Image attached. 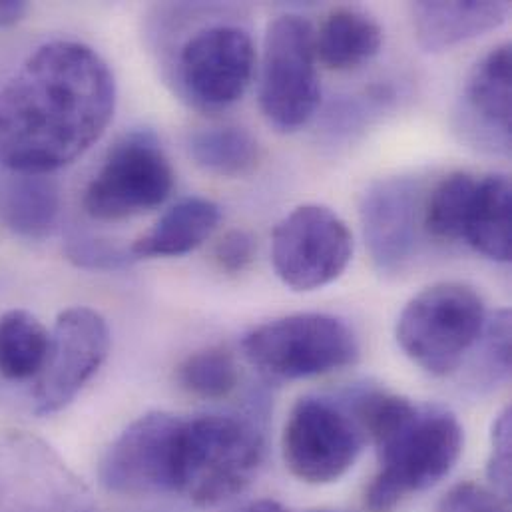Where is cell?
Returning <instances> with one entry per match:
<instances>
[{
  "label": "cell",
  "mask_w": 512,
  "mask_h": 512,
  "mask_svg": "<svg viewBox=\"0 0 512 512\" xmlns=\"http://www.w3.org/2000/svg\"><path fill=\"white\" fill-rule=\"evenodd\" d=\"M116 82L90 46L48 42L0 90V166L50 174L72 164L108 128Z\"/></svg>",
  "instance_id": "6da1fadb"
},
{
  "label": "cell",
  "mask_w": 512,
  "mask_h": 512,
  "mask_svg": "<svg viewBox=\"0 0 512 512\" xmlns=\"http://www.w3.org/2000/svg\"><path fill=\"white\" fill-rule=\"evenodd\" d=\"M261 459L263 437L250 421L232 415L184 419L176 493L198 507H216L252 483Z\"/></svg>",
  "instance_id": "7a4b0ae2"
},
{
  "label": "cell",
  "mask_w": 512,
  "mask_h": 512,
  "mask_svg": "<svg viewBox=\"0 0 512 512\" xmlns=\"http://www.w3.org/2000/svg\"><path fill=\"white\" fill-rule=\"evenodd\" d=\"M375 447L381 469L367 491V509L391 512L405 497L435 487L453 471L463 453V427L445 409L417 407Z\"/></svg>",
  "instance_id": "3957f363"
},
{
  "label": "cell",
  "mask_w": 512,
  "mask_h": 512,
  "mask_svg": "<svg viewBox=\"0 0 512 512\" xmlns=\"http://www.w3.org/2000/svg\"><path fill=\"white\" fill-rule=\"evenodd\" d=\"M487 323L483 297L465 283H435L401 311L397 341L405 355L435 377L455 373Z\"/></svg>",
  "instance_id": "277c9868"
},
{
  "label": "cell",
  "mask_w": 512,
  "mask_h": 512,
  "mask_svg": "<svg viewBox=\"0 0 512 512\" xmlns=\"http://www.w3.org/2000/svg\"><path fill=\"white\" fill-rule=\"evenodd\" d=\"M248 361L271 379H307L349 367L359 357L351 327L327 313L273 319L244 339Z\"/></svg>",
  "instance_id": "5b68a950"
},
{
  "label": "cell",
  "mask_w": 512,
  "mask_h": 512,
  "mask_svg": "<svg viewBox=\"0 0 512 512\" xmlns=\"http://www.w3.org/2000/svg\"><path fill=\"white\" fill-rule=\"evenodd\" d=\"M174 190V168L150 130L118 140L84 192V210L100 222H118L162 206Z\"/></svg>",
  "instance_id": "8992f818"
},
{
  "label": "cell",
  "mask_w": 512,
  "mask_h": 512,
  "mask_svg": "<svg viewBox=\"0 0 512 512\" xmlns=\"http://www.w3.org/2000/svg\"><path fill=\"white\" fill-rule=\"evenodd\" d=\"M321 98L313 26L295 14L275 18L265 34L259 104L279 132L305 126Z\"/></svg>",
  "instance_id": "52a82bcc"
},
{
  "label": "cell",
  "mask_w": 512,
  "mask_h": 512,
  "mask_svg": "<svg viewBox=\"0 0 512 512\" xmlns=\"http://www.w3.org/2000/svg\"><path fill=\"white\" fill-rule=\"evenodd\" d=\"M363 437L351 411L327 399L305 397L285 423L283 461L299 481L329 485L353 467Z\"/></svg>",
  "instance_id": "ba28073f"
},
{
  "label": "cell",
  "mask_w": 512,
  "mask_h": 512,
  "mask_svg": "<svg viewBox=\"0 0 512 512\" xmlns=\"http://www.w3.org/2000/svg\"><path fill=\"white\" fill-rule=\"evenodd\" d=\"M353 240L345 222L325 206L295 208L273 230L271 261L277 277L295 291L335 281L351 261Z\"/></svg>",
  "instance_id": "9c48e42d"
},
{
  "label": "cell",
  "mask_w": 512,
  "mask_h": 512,
  "mask_svg": "<svg viewBox=\"0 0 512 512\" xmlns=\"http://www.w3.org/2000/svg\"><path fill=\"white\" fill-rule=\"evenodd\" d=\"M182 425V417L164 411L138 417L106 449L98 469L102 487L122 497L176 493Z\"/></svg>",
  "instance_id": "30bf717a"
},
{
  "label": "cell",
  "mask_w": 512,
  "mask_h": 512,
  "mask_svg": "<svg viewBox=\"0 0 512 512\" xmlns=\"http://www.w3.org/2000/svg\"><path fill=\"white\" fill-rule=\"evenodd\" d=\"M112 345L106 319L90 307H70L56 317L50 347L34 379L32 409L48 417L66 409L100 371Z\"/></svg>",
  "instance_id": "8fae6325"
},
{
  "label": "cell",
  "mask_w": 512,
  "mask_h": 512,
  "mask_svg": "<svg viewBox=\"0 0 512 512\" xmlns=\"http://www.w3.org/2000/svg\"><path fill=\"white\" fill-rule=\"evenodd\" d=\"M256 46L234 24H214L186 40L178 56L182 92L196 108L224 110L236 104L252 84Z\"/></svg>",
  "instance_id": "7c38bea8"
},
{
  "label": "cell",
  "mask_w": 512,
  "mask_h": 512,
  "mask_svg": "<svg viewBox=\"0 0 512 512\" xmlns=\"http://www.w3.org/2000/svg\"><path fill=\"white\" fill-rule=\"evenodd\" d=\"M421 210L419 184L387 178L371 184L361 198V226L369 256L381 273H399L415 254Z\"/></svg>",
  "instance_id": "4fadbf2b"
},
{
  "label": "cell",
  "mask_w": 512,
  "mask_h": 512,
  "mask_svg": "<svg viewBox=\"0 0 512 512\" xmlns=\"http://www.w3.org/2000/svg\"><path fill=\"white\" fill-rule=\"evenodd\" d=\"M467 126L495 148L511 146V44L493 48L471 72L465 86Z\"/></svg>",
  "instance_id": "5bb4252c"
},
{
  "label": "cell",
  "mask_w": 512,
  "mask_h": 512,
  "mask_svg": "<svg viewBox=\"0 0 512 512\" xmlns=\"http://www.w3.org/2000/svg\"><path fill=\"white\" fill-rule=\"evenodd\" d=\"M509 2H415V36L423 50L441 52L505 24Z\"/></svg>",
  "instance_id": "9a60e30c"
},
{
  "label": "cell",
  "mask_w": 512,
  "mask_h": 512,
  "mask_svg": "<svg viewBox=\"0 0 512 512\" xmlns=\"http://www.w3.org/2000/svg\"><path fill=\"white\" fill-rule=\"evenodd\" d=\"M222 220L220 206L204 198H188L170 208L156 226L132 244L134 259L184 256L200 248Z\"/></svg>",
  "instance_id": "2e32d148"
},
{
  "label": "cell",
  "mask_w": 512,
  "mask_h": 512,
  "mask_svg": "<svg viewBox=\"0 0 512 512\" xmlns=\"http://www.w3.org/2000/svg\"><path fill=\"white\" fill-rule=\"evenodd\" d=\"M463 240L481 256L511 261L512 190L507 176L493 174L477 180Z\"/></svg>",
  "instance_id": "e0dca14e"
},
{
  "label": "cell",
  "mask_w": 512,
  "mask_h": 512,
  "mask_svg": "<svg viewBox=\"0 0 512 512\" xmlns=\"http://www.w3.org/2000/svg\"><path fill=\"white\" fill-rule=\"evenodd\" d=\"M383 44L375 18L357 8H335L315 32V54L331 70H351L371 60Z\"/></svg>",
  "instance_id": "ac0fdd59"
},
{
  "label": "cell",
  "mask_w": 512,
  "mask_h": 512,
  "mask_svg": "<svg viewBox=\"0 0 512 512\" xmlns=\"http://www.w3.org/2000/svg\"><path fill=\"white\" fill-rule=\"evenodd\" d=\"M60 216L58 186L46 174H18L10 184L4 218L8 228L24 240H44Z\"/></svg>",
  "instance_id": "d6986e66"
},
{
  "label": "cell",
  "mask_w": 512,
  "mask_h": 512,
  "mask_svg": "<svg viewBox=\"0 0 512 512\" xmlns=\"http://www.w3.org/2000/svg\"><path fill=\"white\" fill-rule=\"evenodd\" d=\"M50 331L24 309L0 315V377L6 381L36 379L46 363Z\"/></svg>",
  "instance_id": "ffe728a7"
},
{
  "label": "cell",
  "mask_w": 512,
  "mask_h": 512,
  "mask_svg": "<svg viewBox=\"0 0 512 512\" xmlns=\"http://www.w3.org/2000/svg\"><path fill=\"white\" fill-rule=\"evenodd\" d=\"M188 150L200 168L226 178L250 174L259 160V146L254 136L236 126L194 132Z\"/></svg>",
  "instance_id": "44dd1931"
},
{
  "label": "cell",
  "mask_w": 512,
  "mask_h": 512,
  "mask_svg": "<svg viewBox=\"0 0 512 512\" xmlns=\"http://www.w3.org/2000/svg\"><path fill=\"white\" fill-rule=\"evenodd\" d=\"M475 190L477 178L463 172L441 180L423 210L425 230L437 240H463Z\"/></svg>",
  "instance_id": "7402d4cb"
},
{
  "label": "cell",
  "mask_w": 512,
  "mask_h": 512,
  "mask_svg": "<svg viewBox=\"0 0 512 512\" xmlns=\"http://www.w3.org/2000/svg\"><path fill=\"white\" fill-rule=\"evenodd\" d=\"M182 389L200 399H224L240 383V369L234 355L222 347L202 349L178 367Z\"/></svg>",
  "instance_id": "603a6c76"
},
{
  "label": "cell",
  "mask_w": 512,
  "mask_h": 512,
  "mask_svg": "<svg viewBox=\"0 0 512 512\" xmlns=\"http://www.w3.org/2000/svg\"><path fill=\"white\" fill-rule=\"evenodd\" d=\"M481 365L477 369L483 385H497L511 373V311L499 309L483 329Z\"/></svg>",
  "instance_id": "cb8c5ba5"
},
{
  "label": "cell",
  "mask_w": 512,
  "mask_h": 512,
  "mask_svg": "<svg viewBox=\"0 0 512 512\" xmlns=\"http://www.w3.org/2000/svg\"><path fill=\"white\" fill-rule=\"evenodd\" d=\"M66 256L84 269H120L134 261L130 250L106 244L90 236H74L68 240Z\"/></svg>",
  "instance_id": "d4e9b609"
},
{
  "label": "cell",
  "mask_w": 512,
  "mask_h": 512,
  "mask_svg": "<svg viewBox=\"0 0 512 512\" xmlns=\"http://www.w3.org/2000/svg\"><path fill=\"white\" fill-rule=\"evenodd\" d=\"M437 512H511L509 501L477 483L453 487L439 503Z\"/></svg>",
  "instance_id": "484cf974"
},
{
  "label": "cell",
  "mask_w": 512,
  "mask_h": 512,
  "mask_svg": "<svg viewBox=\"0 0 512 512\" xmlns=\"http://www.w3.org/2000/svg\"><path fill=\"white\" fill-rule=\"evenodd\" d=\"M489 479L509 501L511 493V409L507 407L493 425V451L489 459Z\"/></svg>",
  "instance_id": "4316f807"
},
{
  "label": "cell",
  "mask_w": 512,
  "mask_h": 512,
  "mask_svg": "<svg viewBox=\"0 0 512 512\" xmlns=\"http://www.w3.org/2000/svg\"><path fill=\"white\" fill-rule=\"evenodd\" d=\"M256 257V240L246 230L228 232L216 246V261L228 273L244 271Z\"/></svg>",
  "instance_id": "83f0119b"
},
{
  "label": "cell",
  "mask_w": 512,
  "mask_h": 512,
  "mask_svg": "<svg viewBox=\"0 0 512 512\" xmlns=\"http://www.w3.org/2000/svg\"><path fill=\"white\" fill-rule=\"evenodd\" d=\"M28 14V4L22 0H0V30L16 26Z\"/></svg>",
  "instance_id": "f1b7e54d"
},
{
  "label": "cell",
  "mask_w": 512,
  "mask_h": 512,
  "mask_svg": "<svg viewBox=\"0 0 512 512\" xmlns=\"http://www.w3.org/2000/svg\"><path fill=\"white\" fill-rule=\"evenodd\" d=\"M242 512H289L285 511L279 503H275V501H269V499H265V501H257L254 505H250V507H246Z\"/></svg>",
  "instance_id": "f546056e"
},
{
  "label": "cell",
  "mask_w": 512,
  "mask_h": 512,
  "mask_svg": "<svg viewBox=\"0 0 512 512\" xmlns=\"http://www.w3.org/2000/svg\"><path fill=\"white\" fill-rule=\"evenodd\" d=\"M309 512H337V511H309Z\"/></svg>",
  "instance_id": "4dcf8cb0"
}]
</instances>
